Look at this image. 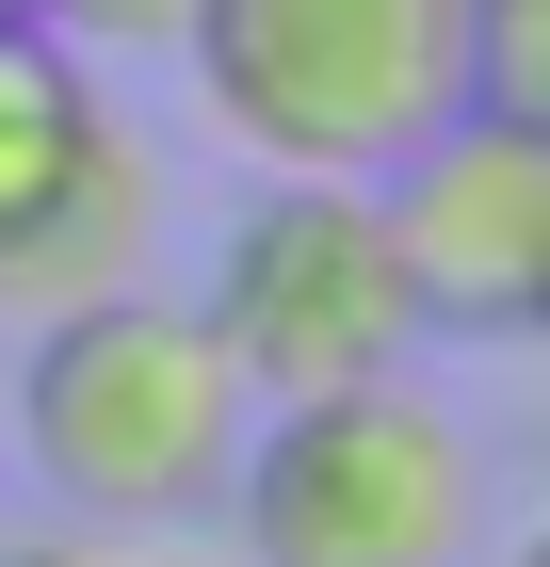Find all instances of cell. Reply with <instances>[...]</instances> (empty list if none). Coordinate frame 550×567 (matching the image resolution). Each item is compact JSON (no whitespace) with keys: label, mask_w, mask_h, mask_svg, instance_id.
Returning a JSON list of instances; mask_svg holds the SVG:
<instances>
[{"label":"cell","mask_w":550,"mask_h":567,"mask_svg":"<svg viewBox=\"0 0 550 567\" xmlns=\"http://www.w3.org/2000/svg\"><path fill=\"white\" fill-rule=\"evenodd\" d=\"M97 131H114V97H97V65L49 17H0V244L65 195V178L97 163Z\"/></svg>","instance_id":"obj_7"},{"label":"cell","mask_w":550,"mask_h":567,"mask_svg":"<svg viewBox=\"0 0 550 567\" xmlns=\"http://www.w3.org/2000/svg\"><path fill=\"white\" fill-rule=\"evenodd\" d=\"M422 341H535L550 324V114H437L373 178Z\"/></svg>","instance_id":"obj_5"},{"label":"cell","mask_w":550,"mask_h":567,"mask_svg":"<svg viewBox=\"0 0 550 567\" xmlns=\"http://www.w3.org/2000/svg\"><path fill=\"white\" fill-rule=\"evenodd\" d=\"M211 341L259 405L356 390V373H405L422 357V308H405V260H388L373 178H259L211 244Z\"/></svg>","instance_id":"obj_4"},{"label":"cell","mask_w":550,"mask_h":567,"mask_svg":"<svg viewBox=\"0 0 550 567\" xmlns=\"http://www.w3.org/2000/svg\"><path fill=\"white\" fill-rule=\"evenodd\" d=\"M49 33L65 49H178V17H195V0H33Z\"/></svg>","instance_id":"obj_9"},{"label":"cell","mask_w":550,"mask_h":567,"mask_svg":"<svg viewBox=\"0 0 550 567\" xmlns=\"http://www.w3.org/2000/svg\"><path fill=\"white\" fill-rule=\"evenodd\" d=\"M227 535H243V567H469L486 454L405 373H356V390H308V405L243 422Z\"/></svg>","instance_id":"obj_3"},{"label":"cell","mask_w":550,"mask_h":567,"mask_svg":"<svg viewBox=\"0 0 550 567\" xmlns=\"http://www.w3.org/2000/svg\"><path fill=\"white\" fill-rule=\"evenodd\" d=\"M129 276H163V163L129 146V114L97 131V163L49 195L17 244H0V324H65V308L129 292Z\"/></svg>","instance_id":"obj_6"},{"label":"cell","mask_w":550,"mask_h":567,"mask_svg":"<svg viewBox=\"0 0 550 567\" xmlns=\"http://www.w3.org/2000/svg\"><path fill=\"white\" fill-rule=\"evenodd\" d=\"M259 390L227 373L211 308H178L163 276L33 324V373H0V437H33V471L82 503V519H211L227 471H243Z\"/></svg>","instance_id":"obj_1"},{"label":"cell","mask_w":550,"mask_h":567,"mask_svg":"<svg viewBox=\"0 0 550 567\" xmlns=\"http://www.w3.org/2000/svg\"><path fill=\"white\" fill-rule=\"evenodd\" d=\"M469 114H550V0H469Z\"/></svg>","instance_id":"obj_8"},{"label":"cell","mask_w":550,"mask_h":567,"mask_svg":"<svg viewBox=\"0 0 550 567\" xmlns=\"http://www.w3.org/2000/svg\"><path fill=\"white\" fill-rule=\"evenodd\" d=\"M0 567H97V551H65V535H0Z\"/></svg>","instance_id":"obj_10"},{"label":"cell","mask_w":550,"mask_h":567,"mask_svg":"<svg viewBox=\"0 0 550 567\" xmlns=\"http://www.w3.org/2000/svg\"><path fill=\"white\" fill-rule=\"evenodd\" d=\"M0 17H33V0H0Z\"/></svg>","instance_id":"obj_11"},{"label":"cell","mask_w":550,"mask_h":567,"mask_svg":"<svg viewBox=\"0 0 550 567\" xmlns=\"http://www.w3.org/2000/svg\"><path fill=\"white\" fill-rule=\"evenodd\" d=\"M469 0H195L178 65L259 178H388L469 97Z\"/></svg>","instance_id":"obj_2"}]
</instances>
